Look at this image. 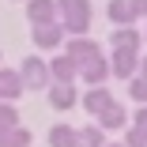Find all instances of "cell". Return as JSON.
<instances>
[{
	"instance_id": "6da1fadb",
	"label": "cell",
	"mask_w": 147,
	"mask_h": 147,
	"mask_svg": "<svg viewBox=\"0 0 147 147\" xmlns=\"http://www.w3.org/2000/svg\"><path fill=\"white\" fill-rule=\"evenodd\" d=\"M57 8H61V26L68 30V38L91 34V19H94L91 0H57Z\"/></svg>"
},
{
	"instance_id": "7a4b0ae2",
	"label": "cell",
	"mask_w": 147,
	"mask_h": 147,
	"mask_svg": "<svg viewBox=\"0 0 147 147\" xmlns=\"http://www.w3.org/2000/svg\"><path fill=\"white\" fill-rule=\"evenodd\" d=\"M19 76H23V87L26 91H49L53 87V76H49V61H42V57H23L19 64Z\"/></svg>"
},
{
	"instance_id": "3957f363",
	"label": "cell",
	"mask_w": 147,
	"mask_h": 147,
	"mask_svg": "<svg viewBox=\"0 0 147 147\" xmlns=\"http://www.w3.org/2000/svg\"><path fill=\"white\" fill-rule=\"evenodd\" d=\"M30 42H34V49H42V53H61V49H64V42H68V30H64L61 23L30 26Z\"/></svg>"
},
{
	"instance_id": "277c9868",
	"label": "cell",
	"mask_w": 147,
	"mask_h": 147,
	"mask_svg": "<svg viewBox=\"0 0 147 147\" xmlns=\"http://www.w3.org/2000/svg\"><path fill=\"white\" fill-rule=\"evenodd\" d=\"M61 53H68L72 61L79 64V68H83V64H91V61H98V57H106V49H102V42H94L91 34H83V38H68Z\"/></svg>"
},
{
	"instance_id": "5b68a950",
	"label": "cell",
	"mask_w": 147,
	"mask_h": 147,
	"mask_svg": "<svg viewBox=\"0 0 147 147\" xmlns=\"http://www.w3.org/2000/svg\"><path fill=\"white\" fill-rule=\"evenodd\" d=\"M109 68H113V79H136L140 76V53H132V49H109Z\"/></svg>"
},
{
	"instance_id": "8992f818",
	"label": "cell",
	"mask_w": 147,
	"mask_h": 147,
	"mask_svg": "<svg viewBox=\"0 0 147 147\" xmlns=\"http://www.w3.org/2000/svg\"><path fill=\"white\" fill-rule=\"evenodd\" d=\"M26 19H30V26L61 23V8H57V0H26Z\"/></svg>"
},
{
	"instance_id": "52a82bcc",
	"label": "cell",
	"mask_w": 147,
	"mask_h": 147,
	"mask_svg": "<svg viewBox=\"0 0 147 147\" xmlns=\"http://www.w3.org/2000/svg\"><path fill=\"white\" fill-rule=\"evenodd\" d=\"M79 102H83V109L91 113V117H98V113H106L117 98L109 94V87H87V91L79 94Z\"/></svg>"
},
{
	"instance_id": "ba28073f",
	"label": "cell",
	"mask_w": 147,
	"mask_h": 147,
	"mask_svg": "<svg viewBox=\"0 0 147 147\" xmlns=\"http://www.w3.org/2000/svg\"><path fill=\"white\" fill-rule=\"evenodd\" d=\"M23 76H19V68H4L0 64V102H19L23 98Z\"/></svg>"
},
{
	"instance_id": "9c48e42d",
	"label": "cell",
	"mask_w": 147,
	"mask_h": 147,
	"mask_svg": "<svg viewBox=\"0 0 147 147\" xmlns=\"http://www.w3.org/2000/svg\"><path fill=\"white\" fill-rule=\"evenodd\" d=\"M45 98H49V106L57 113H64V109H72L79 102V91H76V83H53L49 91H45Z\"/></svg>"
},
{
	"instance_id": "30bf717a",
	"label": "cell",
	"mask_w": 147,
	"mask_h": 147,
	"mask_svg": "<svg viewBox=\"0 0 147 147\" xmlns=\"http://www.w3.org/2000/svg\"><path fill=\"white\" fill-rule=\"evenodd\" d=\"M49 76H53V83H76V79H79V64L72 61L68 53H53Z\"/></svg>"
},
{
	"instance_id": "8fae6325",
	"label": "cell",
	"mask_w": 147,
	"mask_h": 147,
	"mask_svg": "<svg viewBox=\"0 0 147 147\" xmlns=\"http://www.w3.org/2000/svg\"><path fill=\"white\" fill-rule=\"evenodd\" d=\"M109 76H113L109 57H98V61H91V64H83V68H79V79H83L87 87H106Z\"/></svg>"
},
{
	"instance_id": "7c38bea8",
	"label": "cell",
	"mask_w": 147,
	"mask_h": 147,
	"mask_svg": "<svg viewBox=\"0 0 147 147\" xmlns=\"http://www.w3.org/2000/svg\"><path fill=\"white\" fill-rule=\"evenodd\" d=\"M106 15H109L113 26H136V19H140L132 0H109V4H106Z\"/></svg>"
},
{
	"instance_id": "4fadbf2b",
	"label": "cell",
	"mask_w": 147,
	"mask_h": 147,
	"mask_svg": "<svg viewBox=\"0 0 147 147\" xmlns=\"http://www.w3.org/2000/svg\"><path fill=\"white\" fill-rule=\"evenodd\" d=\"M140 45H143V34L136 30V26H113L109 49H132V53H140Z\"/></svg>"
},
{
	"instance_id": "5bb4252c",
	"label": "cell",
	"mask_w": 147,
	"mask_h": 147,
	"mask_svg": "<svg viewBox=\"0 0 147 147\" xmlns=\"http://www.w3.org/2000/svg\"><path fill=\"white\" fill-rule=\"evenodd\" d=\"M94 121H98V128H102V132H117V128H128V109H125L121 102H113L106 113H98V117H94Z\"/></svg>"
},
{
	"instance_id": "9a60e30c",
	"label": "cell",
	"mask_w": 147,
	"mask_h": 147,
	"mask_svg": "<svg viewBox=\"0 0 147 147\" xmlns=\"http://www.w3.org/2000/svg\"><path fill=\"white\" fill-rule=\"evenodd\" d=\"M76 147H106V132L98 125H83L76 128Z\"/></svg>"
},
{
	"instance_id": "2e32d148",
	"label": "cell",
	"mask_w": 147,
	"mask_h": 147,
	"mask_svg": "<svg viewBox=\"0 0 147 147\" xmlns=\"http://www.w3.org/2000/svg\"><path fill=\"white\" fill-rule=\"evenodd\" d=\"M49 147H76V125H53L49 128Z\"/></svg>"
},
{
	"instance_id": "e0dca14e",
	"label": "cell",
	"mask_w": 147,
	"mask_h": 147,
	"mask_svg": "<svg viewBox=\"0 0 147 147\" xmlns=\"http://www.w3.org/2000/svg\"><path fill=\"white\" fill-rule=\"evenodd\" d=\"M19 106L15 102H0V128H19Z\"/></svg>"
},
{
	"instance_id": "ac0fdd59",
	"label": "cell",
	"mask_w": 147,
	"mask_h": 147,
	"mask_svg": "<svg viewBox=\"0 0 147 147\" xmlns=\"http://www.w3.org/2000/svg\"><path fill=\"white\" fill-rule=\"evenodd\" d=\"M128 98H132L136 106H147V79H143V76L128 79Z\"/></svg>"
},
{
	"instance_id": "d6986e66",
	"label": "cell",
	"mask_w": 147,
	"mask_h": 147,
	"mask_svg": "<svg viewBox=\"0 0 147 147\" xmlns=\"http://www.w3.org/2000/svg\"><path fill=\"white\" fill-rule=\"evenodd\" d=\"M30 143H34L30 128H23V125H19V128H15V132H11V136H8L4 143H0V147H30Z\"/></svg>"
},
{
	"instance_id": "ffe728a7",
	"label": "cell",
	"mask_w": 147,
	"mask_h": 147,
	"mask_svg": "<svg viewBox=\"0 0 147 147\" xmlns=\"http://www.w3.org/2000/svg\"><path fill=\"white\" fill-rule=\"evenodd\" d=\"M125 147H147V132H140V128H125V140H121Z\"/></svg>"
},
{
	"instance_id": "44dd1931",
	"label": "cell",
	"mask_w": 147,
	"mask_h": 147,
	"mask_svg": "<svg viewBox=\"0 0 147 147\" xmlns=\"http://www.w3.org/2000/svg\"><path fill=\"white\" fill-rule=\"evenodd\" d=\"M132 128L147 132V106H136V113H132Z\"/></svg>"
},
{
	"instance_id": "7402d4cb",
	"label": "cell",
	"mask_w": 147,
	"mask_h": 147,
	"mask_svg": "<svg viewBox=\"0 0 147 147\" xmlns=\"http://www.w3.org/2000/svg\"><path fill=\"white\" fill-rule=\"evenodd\" d=\"M132 4H136V15H140V19H147V0H132Z\"/></svg>"
},
{
	"instance_id": "603a6c76",
	"label": "cell",
	"mask_w": 147,
	"mask_h": 147,
	"mask_svg": "<svg viewBox=\"0 0 147 147\" xmlns=\"http://www.w3.org/2000/svg\"><path fill=\"white\" fill-rule=\"evenodd\" d=\"M140 76H143V79H147V53H143V57H140Z\"/></svg>"
},
{
	"instance_id": "cb8c5ba5",
	"label": "cell",
	"mask_w": 147,
	"mask_h": 147,
	"mask_svg": "<svg viewBox=\"0 0 147 147\" xmlns=\"http://www.w3.org/2000/svg\"><path fill=\"white\" fill-rule=\"evenodd\" d=\"M11 132H15V128H0V143H4V140H8Z\"/></svg>"
},
{
	"instance_id": "d4e9b609",
	"label": "cell",
	"mask_w": 147,
	"mask_h": 147,
	"mask_svg": "<svg viewBox=\"0 0 147 147\" xmlns=\"http://www.w3.org/2000/svg\"><path fill=\"white\" fill-rule=\"evenodd\" d=\"M106 147H125V143H106Z\"/></svg>"
},
{
	"instance_id": "484cf974",
	"label": "cell",
	"mask_w": 147,
	"mask_h": 147,
	"mask_svg": "<svg viewBox=\"0 0 147 147\" xmlns=\"http://www.w3.org/2000/svg\"><path fill=\"white\" fill-rule=\"evenodd\" d=\"M143 42H147V30H143Z\"/></svg>"
},
{
	"instance_id": "4316f807",
	"label": "cell",
	"mask_w": 147,
	"mask_h": 147,
	"mask_svg": "<svg viewBox=\"0 0 147 147\" xmlns=\"http://www.w3.org/2000/svg\"><path fill=\"white\" fill-rule=\"evenodd\" d=\"M19 4H26V0H19Z\"/></svg>"
}]
</instances>
